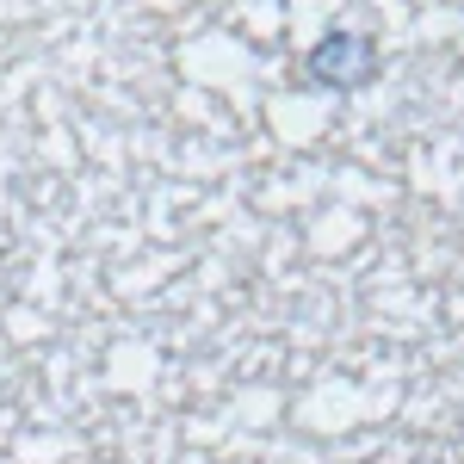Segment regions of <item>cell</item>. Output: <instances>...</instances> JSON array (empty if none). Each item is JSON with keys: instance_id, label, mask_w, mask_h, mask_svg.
Segmentation results:
<instances>
[{"instance_id": "6da1fadb", "label": "cell", "mask_w": 464, "mask_h": 464, "mask_svg": "<svg viewBox=\"0 0 464 464\" xmlns=\"http://www.w3.org/2000/svg\"><path fill=\"white\" fill-rule=\"evenodd\" d=\"M378 69H384V56H378V44L365 32H328L310 44V56H304V74L316 81V87H328V93H359V87H372L378 81Z\"/></svg>"}]
</instances>
